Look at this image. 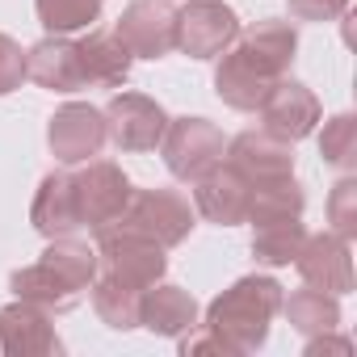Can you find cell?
<instances>
[{"mask_svg": "<svg viewBox=\"0 0 357 357\" xmlns=\"http://www.w3.org/2000/svg\"><path fill=\"white\" fill-rule=\"evenodd\" d=\"M294 51H298V30L282 17H265V22L240 30L236 43L219 55L215 93L223 97V105H231L240 114H257L265 93L290 72Z\"/></svg>", "mask_w": 357, "mask_h": 357, "instance_id": "obj_1", "label": "cell"}, {"mask_svg": "<svg viewBox=\"0 0 357 357\" xmlns=\"http://www.w3.org/2000/svg\"><path fill=\"white\" fill-rule=\"evenodd\" d=\"M97 278V248L76 236H55L51 248L9 278L13 294L43 311H72Z\"/></svg>", "mask_w": 357, "mask_h": 357, "instance_id": "obj_2", "label": "cell"}, {"mask_svg": "<svg viewBox=\"0 0 357 357\" xmlns=\"http://www.w3.org/2000/svg\"><path fill=\"white\" fill-rule=\"evenodd\" d=\"M282 286L265 273L240 278L206 307V328L227 344V353H257L269 336L273 315L282 311Z\"/></svg>", "mask_w": 357, "mask_h": 357, "instance_id": "obj_3", "label": "cell"}, {"mask_svg": "<svg viewBox=\"0 0 357 357\" xmlns=\"http://www.w3.org/2000/svg\"><path fill=\"white\" fill-rule=\"evenodd\" d=\"M194 202L176 190H130V202L114 227H126L135 236H147L160 248H176L194 231Z\"/></svg>", "mask_w": 357, "mask_h": 357, "instance_id": "obj_4", "label": "cell"}, {"mask_svg": "<svg viewBox=\"0 0 357 357\" xmlns=\"http://www.w3.org/2000/svg\"><path fill=\"white\" fill-rule=\"evenodd\" d=\"M130 181L126 172L109 160H84L72 168V194H76V215H80V227H89L93 236L114 227L130 202Z\"/></svg>", "mask_w": 357, "mask_h": 357, "instance_id": "obj_5", "label": "cell"}, {"mask_svg": "<svg viewBox=\"0 0 357 357\" xmlns=\"http://www.w3.org/2000/svg\"><path fill=\"white\" fill-rule=\"evenodd\" d=\"M160 151H164V164L176 181H198L206 168H215L223 160L227 139L211 118H168Z\"/></svg>", "mask_w": 357, "mask_h": 357, "instance_id": "obj_6", "label": "cell"}, {"mask_svg": "<svg viewBox=\"0 0 357 357\" xmlns=\"http://www.w3.org/2000/svg\"><path fill=\"white\" fill-rule=\"evenodd\" d=\"M97 269H105V273H114V278H122L126 286H135V290H147V286H155L160 278H164V248L160 244H151L147 236H135V231H126V227H105V231H97Z\"/></svg>", "mask_w": 357, "mask_h": 357, "instance_id": "obj_7", "label": "cell"}, {"mask_svg": "<svg viewBox=\"0 0 357 357\" xmlns=\"http://www.w3.org/2000/svg\"><path fill=\"white\" fill-rule=\"evenodd\" d=\"M101 114H105V135L118 151H155L168 130L164 105L143 93H114Z\"/></svg>", "mask_w": 357, "mask_h": 357, "instance_id": "obj_8", "label": "cell"}, {"mask_svg": "<svg viewBox=\"0 0 357 357\" xmlns=\"http://www.w3.org/2000/svg\"><path fill=\"white\" fill-rule=\"evenodd\" d=\"M240 34L236 13L223 0H190L185 9H176V51L190 59H219Z\"/></svg>", "mask_w": 357, "mask_h": 357, "instance_id": "obj_9", "label": "cell"}, {"mask_svg": "<svg viewBox=\"0 0 357 357\" xmlns=\"http://www.w3.org/2000/svg\"><path fill=\"white\" fill-rule=\"evenodd\" d=\"M223 160L244 176L252 190L269 185V181H282V176H294V143L269 135L265 126L261 130H244L227 143Z\"/></svg>", "mask_w": 357, "mask_h": 357, "instance_id": "obj_10", "label": "cell"}, {"mask_svg": "<svg viewBox=\"0 0 357 357\" xmlns=\"http://www.w3.org/2000/svg\"><path fill=\"white\" fill-rule=\"evenodd\" d=\"M114 34L135 59H164L176 51V9L172 0H135L118 17Z\"/></svg>", "mask_w": 357, "mask_h": 357, "instance_id": "obj_11", "label": "cell"}, {"mask_svg": "<svg viewBox=\"0 0 357 357\" xmlns=\"http://www.w3.org/2000/svg\"><path fill=\"white\" fill-rule=\"evenodd\" d=\"M47 143L55 151L59 164H84L93 155H101V147L109 143L105 135V114L84 105V101H68L63 109H55L51 126H47Z\"/></svg>", "mask_w": 357, "mask_h": 357, "instance_id": "obj_12", "label": "cell"}, {"mask_svg": "<svg viewBox=\"0 0 357 357\" xmlns=\"http://www.w3.org/2000/svg\"><path fill=\"white\" fill-rule=\"evenodd\" d=\"M190 185H194V211L202 219H211L219 227L248 223V211H252V194L257 190L244 181V176L227 160H219L215 168H206L198 181H190Z\"/></svg>", "mask_w": 357, "mask_h": 357, "instance_id": "obj_13", "label": "cell"}, {"mask_svg": "<svg viewBox=\"0 0 357 357\" xmlns=\"http://www.w3.org/2000/svg\"><path fill=\"white\" fill-rule=\"evenodd\" d=\"M257 114H261V126H265L269 135H278V139H286V143H298V139H307V135L315 130V122H319V97H315L307 84L282 76V80L265 93V101L257 105Z\"/></svg>", "mask_w": 357, "mask_h": 357, "instance_id": "obj_14", "label": "cell"}, {"mask_svg": "<svg viewBox=\"0 0 357 357\" xmlns=\"http://www.w3.org/2000/svg\"><path fill=\"white\" fill-rule=\"evenodd\" d=\"M298 273L307 286L324 290V294H349L353 290V257H349V240L336 236V231H319V236H307L298 257H294Z\"/></svg>", "mask_w": 357, "mask_h": 357, "instance_id": "obj_15", "label": "cell"}, {"mask_svg": "<svg viewBox=\"0 0 357 357\" xmlns=\"http://www.w3.org/2000/svg\"><path fill=\"white\" fill-rule=\"evenodd\" d=\"M26 80H34L47 93H80V89H89L80 47L68 34H47L43 43H34L26 51Z\"/></svg>", "mask_w": 357, "mask_h": 357, "instance_id": "obj_16", "label": "cell"}, {"mask_svg": "<svg viewBox=\"0 0 357 357\" xmlns=\"http://www.w3.org/2000/svg\"><path fill=\"white\" fill-rule=\"evenodd\" d=\"M63 340L51 324V311L17 298L0 311V353L13 357H38V353H59Z\"/></svg>", "mask_w": 357, "mask_h": 357, "instance_id": "obj_17", "label": "cell"}, {"mask_svg": "<svg viewBox=\"0 0 357 357\" xmlns=\"http://www.w3.org/2000/svg\"><path fill=\"white\" fill-rule=\"evenodd\" d=\"M139 324L155 336H185L194 324H198V303L190 290L181 286H147L143 298H139Z\"/></svg>", "mask_w": 357, "mask_h": 357, "instance_id": "obj_18", "label": "cell"}, {"mask_svg": "<svg viewBox=\"0 0 357 357\" xmlns=\"http://www.w3.org/2000/svg\"><path fill=\"white\" fill-rule=\"evenodd\" d=\"M30 223L34 231H43L47 240L55 236H72L80 227V215H76V194H72V172L68 168H55L43 176V185L34 194V206H30Z\"/></svg>", "mask_w": 357, "mask_h": 357, "instance_id": "obj_19", "label": "cell"}, {"mask_svg": "<svg viewBox=\"0 0 357 357\" xmlns=\"http://www.w3.org/2000/svg\"><path fill=\"white\" fill-rule=\"evenodd\" d=\"M80 47V63H84V84H101V89H114L130 76V63L135 55L126 51V43L114 34V30H93L89 38L76 43Z\"/></svg>", "mask_w": 357, "mask_h": 357, "instance_id": "obj_20", "label": "cell"}, {"mask_svg": "<svg viewBox=\"0 0 357 357\" xmlns=\"http://www.w3.org/2000/svg\"><path fill=\"white\" fill-rule=\"evenodd\" d=\"M89 294H93V307H97V315H101L105 328H114V332L139 328V298H143V290H135V286H126L122 278L97 269Z\"/></svg>", "mask_w": 357, "mask_h": 357, "instance_id": "obj_21", "label": "cell"}, {"mask_svg": "<svg viewBox=\"0 0 357 357\" xmlns=\"http://www.w3.org/2000/svg\"><path fill=\"white\" fill-rule=\"evenodd\" d=\"M307 240L303 215H286V219H257L252 223V257L261 265H290L298 257Z\"/></svg>", "mask_w": 357, "mask_h": 357, "instance_id": "obj_22", "label": "cell"}, {"mask_svg": "<svg viewBox=\"0 0 357 357\" xmlns=\"http://www.w3.org/2000/svg\"><path fill=\"white\" fill-rule=\"evenodd\" d=\"M282 311H286L290 328L303 332L307 340L319 336V332H332V328L340 324V303H336V294H324V290H315V286H303V290H294L290 298H282Z\"/></svg>", "mask_w": 357, "mask_h": 357, "instance_id": "obj_23", "label": "cell"}, {"mask_svg": "<svg viewBox=\"0 0 357 357\" xmlns=\"http://www.w3.org/2000/svg\"><path fill=\"white\" fill-rule=\"evenodd\" d=\"M34 9L47 34H76L101 17L105 0H34Z\"/></svg>", "mask_w": 357, "mask_h": 357, "instance_id": "obj_24", "label": "cell"}, {"mask_svg": "<svg viewBox=\"0 0 357 357\" xmlns=\"http://www.w3.org/2000/svg\"><path fill=\"white\" fill-rule=\"evenodd\" d=\"M319 155L336 168H353L357 160V118L353 114H336L332 122H324V135H319Z\"/></svg>", "mask_w": 357, "mask_h": 357, "instance_id": "obj_25", "label": "cell"}, {"mask_svg": "<svg viewBox=\"0 0 357 357\" xmlns=\"http://www.w3.org/2000/svg\"><path fill=\"white\" fill-rule=\"evenodd\" d=\"M328 223H332V231L344 236V240L357 236V181H353L349 172L332 185V198H328Z\"/></svg>", "mask_w": 357, "mask_h": 357, "instance_id": "obj_26", "label": "cell"}, {"mask_svg": "<svg viewBox=\"0 0 357 357\" xmlns=\"http://www.w3.org/2000/svg\"><path fill=\"white\" fill-rule=\"evenodd\" d=\"M22 80H26V51L9 34H0V97L22 89Z\"/></svg>", "mask_w": 357, "mask_h": 357, "instance_id": "obj_27", "label": "cell"}, {"mask_svg": "<svg viewBox=\"0 0 357 357\" xmlns=\"http://www.w3.org/2000/svg\"><path fill=\"white\" fill-rule=\"evenodd\" d=\"M294 22H332L349 9V0H286Z\"/></svg>", "mask_w": 357, "mask_h": 357, "instance_id": "obj_28", "label": "cell"}]
</instances>
